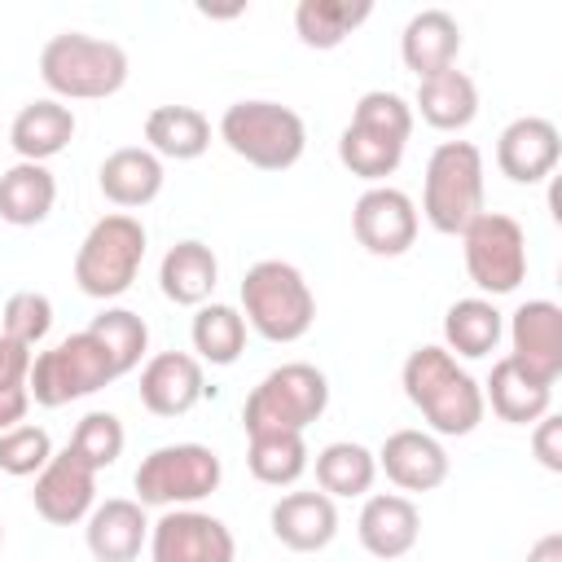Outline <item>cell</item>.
I'll list each match as a JSON object with an SVG mask.
<instances>
[{
	"label": "cell",
	"mask_w": 562,
	"mask_h": 562,
	"mask_svg": "<svg viewBox=\"0 0 562 562\" xmlns=\"http://www.w3.org/2000/svg\"><path fill=\"white\" fill-rule=\"evenodd\" d=\"M400 382H404L408 404L426 417V426L435 435H448V439L470 435L487 413L483 386L443 347H413L400 369Z\"/></svg>",
	"instance_id": "obj_1"
},
{
	"label": "cell",
	"mask_w": 562,
	"mask_h": 562,
	"mask_svg": "<svg viewBox=\"0 0 562 562\" xmlns=\"http://www.w3.org/2000/svg\"><path fill=\"white\" fill-rule=\"evenodd\" d=\"M408 136H413V105L400 92L373 88L356 101L351 123L338 136V162L351 176H360L369 184H382L386 176H395Z\"/></svg>",
	"instance_id": "obj_2"
},
{
	"label": "cell",
	"mask_w": 562,
	"mask_h": 562,
	"mask_svg": "<svg viewBox=\"0 0 562 562\" xmlns=\"http://www.w3.org/2000/svg\"><path fill=\"white\" fill-rule=\"evenodd\" d=\"M40 79L57 101H101L127 83V53L88 31H57L40 48Z\"/></svg>",
	"instance_id": "obj_3"
},
{
	"label": "cell",
	"mask_w": 562,
	"mask_h": 562,
	"mask_svg": "<svg viewBox=\"0 0 562 562\" xmlns=\"http://www.w3.org/2000/svg\"><path fill=\"white\" fill-rule=\"evenodd\" d=\"M241 316L268 342H299L316 321V294L294 263L259 259L241 277Z\"/></svg>",
	"instance_id": "obj_4"
},
{
	"label": "cell",
	"mask_w": 562,
	"mask_h": 562,
	"mask_svg": "<svg viewBox=\"0 0 562 562\" xmlns=\"http://www.w3.org/2000/svg\"><path fill=\"white\" fill-rule=\"evenodd\" d=\"M483 154L474 140H443L426 158L422 215L435 233L461 237L474 215H483Z\"/></svg>",
	"instance_id": "obj_5"
},
{
	"label": "cell",
	"mask_w": 562,
	"mask_h": 562,
	"mask_svg": "<svg viewBox=\"0 0 562 562\" xmlns=\"http://www.w3.org/2000/svg\"><path fill=\"white\" fill-rule=\"evenodd\" d=\"M220 140L259 171H285L303 158L307 127L281 101H233L220 114Z\"/></svg>",
	"instance_id": "obj_6"
},
{
	"label": "cell",
	"mask_w": 562,
	"mask_h": 562,
	"mask_svg": "<svg viewBox=\"0 0 562 562\" xmlns=\"http://www.w3.org/2000/svg\"><path fill=\"white\" fill-rule=\"evenodd\" d=\"M145 224L127 211L101 215L75 250V285L88 299H119L132 290L145 263Z\"/></svg>",
	"instance_id": "obj_7"
},
{
	"label": "cell",
	"mask_w": 562,
	"mask_h": 562,
	"mask_svg": "<svg viewBox=\"0 0 562 562\" xmlns=\"http://www.w3.org/2000/svg\"><path fill=\"white\" fill-rule=\"evenodd\" d=\"M329 408V378L316 364L290 360L259 378V386L241 404L246 435L255 430H307Z\"/></svg>",
	"instance_id": "obj_8"
},
{
	"label": "cell",
	"mask_w": 562,
	"mask_h": 562,
	"mask_svg": "<svg viewBox=\"0 0 562 562\" xmlns=\"http://www.w3.org/2000/svg\"><path fill=\"white\" fill-rule=\"evenodd\" d=\"M119 378L114 360L105 356V347L79 329L61 342H53L48 351L31 356V373H26V395L40 404V408H61L70 400H83L101 386H110Z\"/></svg>",
	"instance_id": "obj_9"
},
{
	"label": "cell",
	"mask_w": 562,
	"mask_h": 562,
	"mask_svg": "<svg viewBox=\"0 0 562 562\" xmlns=\"http://www.w3.org/2000/svg\"><path fill=\"white\" fill-rule=\"evenodd\" d=\"M224 479V465L215 457V448L206 443H162L154 448L136 474V501L154 505V509H189L198 501H206Z\"/></svg>",
	"instance_id": "obj_10"
},
{
	"label": "cell",
	"mask_w": 562,
	"mask_h": 562,
	"mask_svg": "<svg viewBox=\"0 0 562 562\" xmlns=\"http://www.w3.org/2000/svg\"><path fill=\"white\" fill-rule=\"evenodd\" d=\"M465 272L483 294H514L527 277V233L505 211H483L461 233Z\"/></svg>",
	"instance_id": "obj_11"
},
{
	"label": "cell",
	"mask_w": 562,
	"mask_h": 562,
	"mask_svg": "<svg viewBox=\"0 0 562 562\" xmlns=\"http://www.w3.org/2000/svg\"><path fill=\"white\" fill-rule=\"evenodd\" d=\"M237 540L233 531L202 509H167L149 522V562H233Z\"/></svg>",
	"instance_id": "obj_12"
},
{
	"label": "cell",
	"mask_w": 562,
	"mask_h": 562,
	"mask_svg": "<svg viewBox=\"0 0 562 562\" xmlns=\"http://www.w3.org/2000/svg\"><path fill=\"white\" fill-rule=\"evenodd\" d=\"M351 233L369 255L395 259L417 241V206L404 189L369 184L351 206Z\"/></svg>",
	"instance_id": "obj_13"
},
{
	"label": "cell",
	"mask_w": 562,
	"mask_h": 562,
	"mask_svg": "<svg viewBox=\"0 0 562 562\" xmlns=\"http://www.w3.org/2000/svg\"><path fill=\"white\" fill-rule=\"evenodd\" d=\"M35 514L53 527H70V522H83L97 505V470L88 461H79L70 448L53 452L48 465L35 474Z\"/></svg>",
	"instance_id": "obj_14"
},
{
	"label": "cell",
	"mask_w": 562,
	"mask_h": 562,
	"mask_svg": "<svg viewBox=\"0 0 562 562\" xmlns=\"http://www.w3.org/2000/svg\"><path fill=\"white\" fill-rule=\"evenodd\" d=\"M509 360L540 382L562 373V307L549 299H527L509 316Z\"/></svg>",
	"instance_id": "obj_15"
},
{
	"label": "cell",
	"mask_w": 562,
	"mask_h": 562,
	"mask_svg": "<svg viewBox=\"0 0 562 562\" xmlns=\"http://www.w3.org/2000/svg\"><path fill=\"white\" fill-rule=\"evenodd\" d=\"M562 158V136L549 119L540 114H522L514 119L501 140H496V167L501 176H509L514 184H540L544 176H553Z\"/></svg>",
	"instance_id": "obj_16"
},
{
	"label": "cell",
	"mask_w": 562,
	"mask_h": 562,
	"mask_svg": "<svg viewBox=\"0 0 562 562\" xmlns=\"http://www.w3.org/2000/svg\"><path fill=\"white\" fill-rule=\"evenodd\" d=\"M206 395L202 360L189 351H158L140 369V404L154 417H184Z\"/></svg>",
	"instance_id": "obj_17"
},
{
	"label": "cell",
	"mask_w": 562,
	"mask_h": 562,
	"mask_svg": "<svg viewBox=\"0 0 562 562\" xmlns=\"http://www.w3.org/2000/svg\"><path fill=\"white\" fill-rule=\"evenodd\" d=\"M373 457L400 492H435L448 479V452L430 430H391Z\"/></svg>",
	"instance_id": "obj_18"
},
{
	"label": "cell",
	"mask_w": 562,
	"mask_h": 562,
	"mask_svg": "<svg viewBox=\"0 0 562 562\" xmlns=\"http://www.w3.org/2000/svg\"><path fill=\"white\" fill-rule=\"evenodd\" d=\"M356 536H360V544H364L369 558L395 562V558H404V553L417 544V536H422V514H417V505H413L408 496H400V492H378V496L364 501V509H360V518H356Z\"/></svg>",
	"instance_id": "obj_19"
},
{
	"label": "cell",
	"mask_w": 562,
	"mask_h": 562,
	"mask_svg": "<svg viewBox=\"0 0 562 562\" xmlns=\"http://www.w3.org/2000/svg\"><path fill=\"white\" fill-rule=\"evenodd\" d=\"M88 553L97 562H136L140 549L149 544V518L140 501L127 496H110L101 505H92L88 527H83Z\"/></svg>",
	"instance_id": "obj_20"
},
{
	"label": "cell",
	"mask_w": 562,
	"mask_h": 562,
	"mask_svg": "<svg viewBox=\"0 0 562 562\" xmlns=\"http://www.w3.org/2000/svg\"><path fill=\"white\" fill-rule=\"evenodd\" d=\"M268 522H272V536L294 553H321L338 536V509H334V496L325 492H285L272 505Z\"/></svg>",
	"instance_id": "obj_21"
},
{
	"label": "cell",
	"mask_w": 562,
	"mask_h": 562,
	"mask_svg": "<svg viewBox=\"0 0 562 562\" xmlns=\"http://www.w3.org/2000/svg\"><path fill=\"white\" fill-rule=\"evenodd\" d=\"M461 53V26L448 9H422L404 22L400 57L417 79H430L439 70H452Z\"/></svg>",
	"instance_id": "obj_22"
},
{
	"label": "cell",
	"mask_w": 562,
	"mask_h": 562,
	"mask_svg": "<svg viewBox=\"0 0 562 562\" xmlns=\"http://www.w3.org/2000/svg\"><path fill=\"white\" fill-rule=\"evenodd\" d=\"M75 136V110L61 105L57 97H40V101H26L18 114H13V127H9V145L18 149L22 162H48L57 158Z\"/></svg>",
	"instance_id": "obj_23"
},
{
	"label": "cell",
	"mask_w": 562,
	"mask_h": 562,
	"mask_svg": "<svg viewBox=\"0 0 562 562\" xmlns=\"http://www.w3.org/2000/svg\"><path fill=\"white\" fill-rule=\"evenodd\" d=\"M97 184L123 211L149 206L162 193V158L149 154L145 145H123V149L105 154V162L97 167Z\"/></svg>",
	"instance_id": "obj_24"
},
{
	"label": "cell",
	"mask_w": 562,
	"mask_h": 562,
	"mask_svg": "<svg viewBox=\"0 0 562 562\" xmlns=\"http://www.w3.org/2000/svg\"><path fill=\"white\" fill-rule=\"evenodd\" d=\"M483 404H492V413L509 426H536L553 408V386L518 369L509 356H501L483 386Z\"/></svg>",
	"instance_id": "obj_25"
},
{
	"label": "cell",
	"mask_w": 562,
	"mask_h": 562,
	"mask_svg": "<svg viewBox=\"0 0 562 562\" xmlns=\"http://www.w3.org/2000/svg\"><path fill=\"white\" fill-rule=\"evenodd\" d=\"M220 281V259L206 241H176L158 263V285L176 307H202Z\"/></svg>",
	"instance_id": "obj_26"
},
{
	"label": "cell",
	"mask_w": 562,
	"mask_h": 562,
	"mask_svg": "<svg viewBox=\"0 0 562 562\" xmlns=\"http://www.w3.org/2000/svg\"><path fill=\"white\" fill-rule=\"evenodd\" d=\"M145 149L158 158H202L211 149V119L198 105H158L145 119Z\"/></svg>",
	"instance_id": "obj_27"
},
{
	"label": "cell",
	"mask_w": 562,
	"mask_h": 562,
	"mask_svg": "<svg viewBox=\"0 0 562 562\" xmlns=\"http://www.w3.org/2000/svg\"><path fill=\"white\" fill-rule=\"evenodd\" d=\"M417 114L435 132H461L479 114V88L465 70H439L430 79H417Z\"/></svg>",
	"instance_id": "obj_28"
},
{
	"label": "cell",
	"mask_w": 562,
	"mask_h": 562,
	"mask_svg": "<svg viewBox=\"0 0 562 562\" xmlns=\"http://www.w3.org/2000/svg\"><path fill=\"white\" fill-rule=\"evenodd\" d=\"M57 202V180L44 162H13L0 176V220L13 228H35Z\"/></svg>",
	"instance_id": "obj_29"
},
{
	"label": "cell",
	"mask_w": 562,
	"mask_h": 562,
	"mask_svg": "<svg viewBox=\"0 0 562 562\" xmlns=\"http://www.w3.org/2000/svg\"><path fill=\"white\" fill-rule=\"evenodd\" d=\"M501 334H505V321H501L492 299H479V294L457 299L443 312V351H452V356H465V360L492 356Z\"/></svg>",
	"instance_id": "obj_30"
},
{
	"label": "cell",
	"mask_w": 562,
	"mask_h": 562,
	"mask_svg": "<svg viewBox=\"0 0 562 562\" xmlns=\"http://www.w3.org/2000/svg\"><path fill=\"white\" fill-rule=\"evenodd\" d=\"M373 4L369 0H299L294 9V31L307 48H338L351 31L369 22Z\"/></svg>",
	"instance_id": "obj_31"
},
{
	"label": "cell",
	"mask_w": 562,
	"mask_h": 562,
	"mask_svg": "<svg viewBox=\"0 0 562 562\" xmlns=\"http://www.w3.org/2000/svg\"><path fill=\"white\" fill-rule=\"evenodd\" d=\"M250 448H246V465L259 483L268 487H290L303 479L307 470V443L299 430H255L246 435Z\"/></svg>",
	"instance_id": "obj_32"
},
{
	"label": "cell",
	"mask_w": 562,
	"mask_h": 562,
	"mask_svg": "<svg viewBox=\"0 0 562 562\" xmlns=\"http://www.w3.org/2000/svg\"><path fill=\"white\" fill-rule=\"evenodd\" d=\"M378 479V457L356 439H334L316 452V487L325 496H364Z\"/></svg>",
	"instance_id": "obj_33"
},
{
	"label": "cell",
	"mask_w": 562,
	"mask_h": 562,
	"mask_svg": "<svg viewBox=\"0 0 562 562\" xmlns=\"http://www.w3.org/2000/svg\"><path fill=\"white\" fill-rule=\"evenodd\" d=\"M193 351L206 364H233L246 351V316L233 303H202L189 325Z\"/></svg>",
	"instance_id": "obj_34"
},
{
	"label": "cell",
	"mask_w": 562,
	"mask_h": 562,
	"mask_svg": "<svg viewBox=\"0 0 562 562\" xmlns=\"http://www.w3.org/2000/svg\"><path fill=\"white\" fill-rule=\"evenodd\" d=\"M88 334L105 347V356L114 360L119 378H123V373H132V369L140 364L145 347H149V325H145L132 307H105L101 316H92Z\"/></svg>",
	"instance_id": "obj_35"
},
{
	"label": "cell",
	"mask_w": 562,
	"mask_h": 562,
	"mask_svg": "<svg viewBox=\"0 0 562 562\" xmlns=\"http://www.w3.org/2000/svg\"><path fill=\"white\" fill-rule=\"evenodd\" d=\"M123 422L114 417V413H88V417H79V426H75V435H70V452L79 457V461H88L97 474L105 470V465H114L119 457H123Z\"/></svg>",
	"instance_id": "obj_36"
},
{
	"label": "cell",
	"mask_w": 562,
	"mask_h": 562,
	"mask_svg": "<svg viewBox=\"0 0 562 562\" xmlns=\"http://www.w3.org/2000/svg\"><path fill=\"white\" fill-rule=\"evenodd\" d=\"M4 321H0V334L9 338V342H18V347H35V342H44L48 338V329H53V303H48V294H40V290H18V294H9V303H4V312H0Z\"/></svg>",
	"instance_id": "obj_37"
},
{
	"label": "cell",
	"mask_w": 562,
	"mask_h": 562,
	"mask_svg": "<svg viewBox=\"0 0 562 562\" xmlns=\"http://www.w3.org/2000/svg\"><path fill=\"white\" fill-rule=\"evenodd\" d=\"M53 457V439L44 426H13L0 435V474H13V479H26V474H40Z\"/></svg>",
	"instance_id": "obj_38"
},
{
	"label": "cell",
	"mask_w": 562,
	"mask_h": 562,
	"mask_svg": "<svg viewBox=\"0 0 562 562\" xmlns=\"http://www.w3.org/2000/svg\"><path fill=\"white\" fill-rule=\"evenodd\" d=\"M531 452H536V461H540L544 470L562 474V417L544 413V417L536 422V435H531Z\"/></svg>",
	"instance_id": "obj_39"
},
{
	"label": "cell",
	"mask_w": 562,
	"mask_h": 562,
	"mask_svg": "<svg viewBox=\"0 0 562 562\" xmlns=\"http://www.w3.org/2000/svg\"><path fill=\"white\" fill-rule=\"evenodd\" d=\"M26 373H31V351L0 334V391L26 386Z\"/></svg>",
	"instance_id": "obj_40"
},
{
	"label": "cell",
	"mask_w": 562,
	"mask_h": 562,
	"mask_svg": "<svg viewBox=\"0 0 562 562\" xmlns=\"http://www.w3.org/2000/svg\"><path fill=\"white\" fill-rule=\"evenodd\" d=\"M26 408H31V395L26 386H13V391H0V435L22 426L26 422Z\"/></svg>",
	"instance_id": "obj_41"
},
{
	"label": "cell",
	"mask_w": 562,
	"mask_h": 562,
	"mask_svg": "<svg viewBox=\"0 0 562 562\" xmlns=\"http://www.w3.org/2000/svg\"><path fill=\"white\" fill-rule=\"evenodd\" d=\"M527 562H562V536H558V531L540 536V540L527 549Z\"/></svg>",
	"instance_id": "obj_42"
},
{
	"label": "cell",
	"mask_w": 562,
	"mask_h": 562,
	"mask_svg": "<svg viewBox=\"0 0 562 562\" xmlns=\"http://www.w3.org/2000/svg\"><path fill=\"white\" fill-rule=\"evenodd\" d=\"M0 549H4V527H0Z\"/></svg>",
	"instance_id": "obj_43"
}]
</instances>
